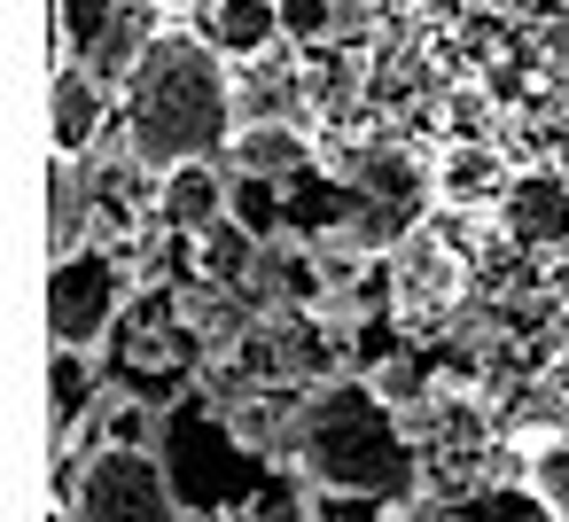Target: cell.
<instances>
[{
    "label": "cell",
    "mask_w": 569,
    "mask_h": 522,
    "mask_svg": "<svg viewBox=\"0 0 569 522\" xmlns=\"http://www.w3.org/2000/svg\"><path fill=\"white\" fill-rule=\"evenodd\" d=\"M63 514L71 522H180V491H172V475H164L157 452L102 444V452H87L79 491H71Z\"/></svg>",
    "instance_id": "3957f363"
},
{
    "label": "cell",
    "mask_w": 569,
    "mask_h": 522,
    "mask_svg": "<svg viewBox=\"0 0 569 522\" xmlns=\"http://www.w3.org/2000/svg\"><path fill=\"white\" fill-rule=\"evenodd\" d=\"M499 234L530 258H561L569 250V172L561 164H530L507 180L499 195Z\"/></svg>",
    "instance_id": "5b68a950"
},
{
    "label": "cell",
    "mask_w": 569,
    "mask_h": 522,
    "mask_svg": "<svg viewBox=\"0 0 569 522\" xmlns=\"http://www.w3.org/2000/svg\"><path fill=\"white\" fill-rule=\"evenodd\" d=\"M328 32H336V0H281V40L320 48Z\"/></svg>",
    "instance_id": "4fadbf2b"
},
{
    "label": "cell",
    "mask_w": 569,
    "mask_h": 522,
    "mask_svg": "<svg viewBox=\"0 0 569 522\" xmlns=\"http://www.w3.org/2000/svg\"><path fill=\"white\" fill-rule=\"evenodd\" d=\"M118 9H126V0H63V32H71V63H79V56H87V48L102 40V24H110Z\"/></svg>",
    "instance_id": "5bb4252c"
},
{
    "label": "cell",
    "mask_w": 569,
    "mask_h": 522,
    "mask_svg": "<svg viewBox=\"0 0 569 522\" xmlns=\"http://www.w3.org/2000/svg\"><path fill=\"white\" fill-rule=\"evenodd\" d=\"M398 312L406 320H437V312H452V297H460V258L445 250V242H429V234H406V250H398Z\"/></svg>",
    "instance_id": "ba28073f"
},
{
    "label": "cell",
    "mask_w": 569,
    "mask_h": 522,
    "mask_svg": "<svg viewBox=\"0 0 569 522\" xmlns=\"http://www.w3.org/2000/svg\"><path fill=\"white\" fill-rule=\"evenodd\" d=\"M421 522H437V514H421Z\"/></svg>",
    "instance_id": "e0dca14e"
},
{
    "label": "cell",
    "mask_w": 569,
    "mask_h": 522,
    "mask_svg": "<svg viewBox=\"0 0 569 522\" xmlns=\"http://www.w3.org/2000/svg\"><path fill=\"white\" fill-rule=\"evenodd\" d=\"M227 157H234L242 180L281 188V180H297V172L312 164V141H305V126H289V118H242V133H234Z\"/></svg>",
    "instance_id": "9c48e42d"
},
{
    "label": "cell",
    "mask_w": 569,
    "mask_h": 522,
    "mask_svg": "<svg viewBox=\"0 0 569 522\" xmlns=\"http://www.w3.org/2000/svg\"><path fill=\"white\" fill-rule=\"evenodd\" d=\"M118 118H126V149L141 172H180V164H211L234 149L242 133V110H234V71L227 56L188 32V24H164L157 48L141 56V71L126 79L118 94Z\"/></svg>",
    "instance_id": "6da1fadb"
},
{
    "label": "cell",
    "mask_w": 569,
    "mask_h": 522,
    "mask_svg": "<svg viewBox=\"0 0 569 522\" xmlns=\"http://www.w3.org/2000/svg\"><path fill=\"white\" fill-rule=\"evenodd\" d=\"M203 40L219 56H242V63L273 56L281 48V0H211V9H203Z\"/></svg>",
    "instance_id": "30bf717a"
},
{
    "label": "cell",
    "mask_w": 569,
    "mask_h": 522,
    "mask_svg": "<svg viewBox=\"0 0 569 522\" xmlns=\"http://www.w3.org/2000/svg\"><path fill=\"white\" fill-rule=\"evenodd\" d=\"M102 374H94V351H56V436H87L94 413H102Z\"/></svg>",
    "instance_id": "8fae6325"
},
{
    "label": "cell",
    "mask_w": 569,
    "mask_h": 522,
    "mask_svg": "<svg viewBox=\"0 0 569 522\" xmlns=\"http://www.w3.org/2000/svg\"><path fill=\"white\" fill-rule=\"evenodd\" d=\"M118 312H126V273H118L110 250L87 242V250L56 258V273H48V328H56V351H102L110 328H118Z\"/></svg>",
    "instance_id": "277c9868"
},
{
    "label": "cell",
    "mask_w": 569,
    "mask_h": 522,
    "mask_svg": "<svg viewBox=\"0 0 569 522\" xmlns=\"http://www.w3.org/2000/svg\"><path fill=\"white\" fill-rule=\"evenodd\" d=\"M227 211H234V188H227V172H219V164L157 172V219H164L172 234L203 242V234H219V227H227Z\"/></svg>",
    "instance_id": "8992f818"
},
{
    "label": "cell",
    "mask_w": 569,
    "mask_h": 522,
    "mask_svg": "<svg viewBox=\"0 0 569 522\" xmlns=\"http://www.w3.org/2000/svg\"><path fill=\"white\" fill-rule=\"evenodd\" d=\"M289 460L320 499H375L406 506L421 491V444L398 413V398L375 374H336L320 382L297 421H289Z\"/></svg>",
    "instance_id": "7a4b0ae2"
},
{
    "label": "cell",
    "mask_w": 569,
    "mask_h": 522,
    "mask_svg": "<svg viewBox=\"0 0 569 522\" xmlns=\"http://www.w3.org/2000/svg\"><path fill=\"white\" fill-rule=\"evenodd\" d=\"M118 94L87 71V63H63L56 71V164H87V149L102 141Z\"/></svg>",
    "instance_id": "52a82bcc"
},
{
    "label": "cell",
    "mask_w": 569,
    "mask_h": 522,
    "mask_svg": "<svg viewBox=\"0 0 569 522\" xmlns=\"http://www.w3.org/2000/svg\"><path fill=\"white\" fill-rule=\"evenodd\" d=\"M522 491H538L553 514H569V436H538V444H530Z\"/></svg>",
    "instance_id": "7c38bea8"
},
{
    "label": "cell",
    "mask_w": 569,
    "mask_h": 522,
    "mask_svg": "<svg viewBox=\"0 0 569 522\" xmlns=\"http://www.w3.org/2000/svg\"><path fill=\"white\" fill-rule=\"evenodd\" d=\"M48 522H71V514H63V506H56V514H48Z\"/></svg>",
    "instance_id": "2e32d148"
},
{
    "label": "cell",
    "mask_w": 569,
    "mask_h": 522,
    "mask_svg": "<svg viewBox=\"0 0 569 522\" xmlns=\"http://www.w3.org/2000/svg\"><path fill=\"white\" fill-rule=\"evenodd\" d=\"M553 110H561V126H569V63H561V79H553Z\"/></svg>",
    "instance_id": "9a60e30c"
}]
</instances>
